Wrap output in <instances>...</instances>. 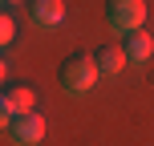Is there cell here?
<instances>
[{
  "label": "cell",
  "instance_id": "obj_2",
  "mask_svg": "<svg viewBox=\"0 0 154 146\" xmlns=\"http://www.w3.org/2000/svg\"><path fill=\"white\" fill-rule=\"evenodd\" d=\"M142 16H146L142 0H106V24L118 33H138Z\"/></svg>",
  "mask_w": 154,
  "mask_h": 146
},
{
  "label": "cell",
  "instance_id": "obj_8",
  "mask_svg": "<svg viewBox=\"0 0 154 146\" xmlns=\"http://www.w3.org/2000/svg\"><path fill=\"white\" fill-rule=\"evenodd\" d=\"M12 37H16V20H12V16H0V41L8 45Z\"/></svg>",
  "mask_w": 154,
  "mask_h": 146
},
{
  "label": "cell",
  "instance_id": "obj_4",
  "mask_svg": "<svg viewBox=\"0 0 154 146\" xmlns=\"http://www.w3.org/2000/svg\"><path fill=\"white\" fill-rule=\"evenodd\" d=\"M0 114H4V118L32 114V89H29L24 81H12V85H4V93H0Z\"/></svg>",
  "mask_w": 154,
  "mask_h": 146
},
{
  "label": "cell",
  "instance_id": "obj_3",
  "mask_svg": "<svg viewBox=\"0 0 154 146\" xmlns=\"http://www.w3.org/2000/svg\"><path fill=\"white\" fill-rule=\"evenodd\" d=\"M8 138L16 146H32L45 138V118L41 114H20V118H8Z\"/></svg>",
  "mask_w": 154,
  "mask_h": 146
},
{
  "label": "cell",
  "instance_id": "obj_6",
  "mask_svg": "<svg viewBox=\"0 0 154 146\" xmlns=\"http://www.w3.org/2000/svg\"><path fill=\"white\" fill-rule=\"evenodd\" d=\"M93 61H97V69H101V73L114 77L118 69H122V61H130V57H126V49H118V45H101L97 53H93Z\"/></svg>",
  "mask_w": 154,
  "mask_h": 146
},
{
  "label": "cell",
  "instance_id": "obj_9",
  "mask_svg": "<svg viewBox=\"0 0 154 146\" xmlns=\"http://www.w3.org/2000/svg\"><path fill=\"white\" fill-rule=\"evenodd\" d=\"M4 4H16V0H4Z\"/></svg>",
  "mask_w": 154,
  "mask_h": 146
},
{
  "label": "cell",
  "instance_id": "obj_5",
  "mask_svg": "<svg viewBox=\"0 0 154 146\" xmlns=\"http://www.w3.org/2000/svg\"><path fill=\"white\" fill-rule=\"evenodd\" d=\"M24 12H29V20L41 24V29H57V24L65 20V4L61 0H29Z\"/></svg>",
  "mask_w": 154,
  "mask_h": 146
},
{
  "label": "cell",
  "instance_id": "obj_1",
  "mask_svg": "<svg viewBox=\"0 0 154 146\" xmlns=\"http://www.w3.org/2000/svg\"><path fill=\"white\" fill-rule=\"evenodd\" d=\"M97 61H93V53H69L65 57V65H61V89L65 93H73V98H81V93H89L93 89V81H97Z\"/></svg>",
  "mask_w": 154,
  "mask_h": 146
},
{
  "label": "cell",
  "instance_id": "obj_7",
  "mask_svg": "<svg viewBox=\"0 0 154 146\" xmlns=\"http://www.w3.org/2000/svg\"><path fill=\"white\" fill-rule=\"evenodd\" d=\"M150 49H154V41H150L142 29L126 37V57H130V61H146V57H150Z\"/></svg>",
  "mask_w": 154,
  "mask_h": 146
}]
</instances>
